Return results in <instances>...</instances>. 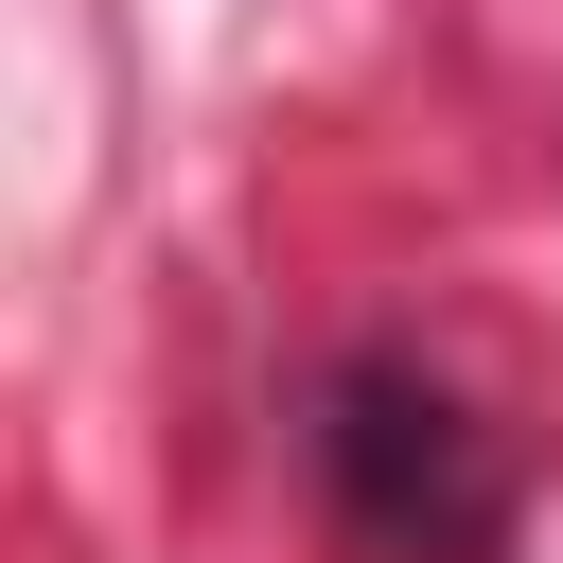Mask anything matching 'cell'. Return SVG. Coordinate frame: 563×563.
<instances>
[{
    "mask_svg": "<svg viewBox=\"0 0 563 563\" xmlns=\"http://www.w3.org/2000/svg\"><path fill=\"white\" fill-rule=\"evenodd\" d=\"M334 475H352V528H369V545L457 563V545L493 528V475H475L457 405H440V387H405V369H352V387H334Z\"/></svg>",
    "mask_w": 563,
    "mask_h": 563,
    "instance_id": "cell-1",
    "label": "cell"
}]
</instances>
